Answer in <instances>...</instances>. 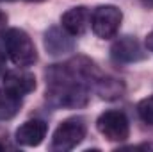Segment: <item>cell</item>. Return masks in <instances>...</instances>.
<instances>
[{"instance_id": "obj_1", "label": "cell", "mask_w": 153, "mask_h": 152, "mask_svg": "<svg viewBox=\"0 0 153 152\" xmlns=\"http://www.w3.org/2000/svg\"><path fill=\"white\" fill-rule=\"evenodd\" d=\"M46 100L55 108H84L89 102L91 86L98 79L96 66L76 57L64 65H52L46 70Z\"/></svg>"}, {"instance_id": "obj_14", "label": "cell", "mask_w": 153, "mask_h": 152, "mask_svg": "<svg viewBox=\"0 0 153 152\" xmlns=\"http://www.w3.org/2000/svg\"><path fill=\"white\" fill-rule=\"evenodd\" d=\"M146 47H148L150 52H153V31L148 34V38H146Z\"/></svg>"}, {"instance_id": "obj_9", "label": "cell", "mask_w": 153, "mask_h": 152, "mask_svg": "<svg viewBox=\"0 0 153 152\" xmlns=\"http://www.w3.org/2000/svg\"><path fill=\"white\" fill-rule=\"evenodd\" d=\"M45 48L50 56H64L73 52L75 48V41L71 38L70 32H66L62 27H50L45 32Z\"/></svg>"}, {"instance_id": "obj_18", "label": "cell", "mask_w": 153, "mask_h": 152, "mask_svg": "<svg viewBox=\"0 0 153 152\" xmlns=\"http://www.w3.org/2000/svg\"><path fill=\"white\" fill-rule=\"evenodd\" d=\"M7 2H13V0H7Z\"/></svg>"}, {"instance_id": "obj_5", "label": "cell", "mask_w": 153, "mask_h": 152, "mask_svg": "<svg viewBox=\"0 0 153 152\" xmlns=\"http://www.w3.org/2000/svg\"><path fill=\"white\" fill-rule=\"evenodd\" d=\"M96 127L109 141H125L130 136V122L123 111H105L98 116Z\"/></svg>"}, {"instance_id": "obj_15", "label": "cell", "mask_w": 153, "mask_h": 152, "mask_svg": "<svg viewBox=\"0 0 153 152\" xmlns=\"http://www.w3.org/2000/svg\"><path fill=\"white\" fill-rule=\"evenodd\" d=\"M5 23H7V16H5V13H4V11H0V31L5 27Z\"/></svg>"}, {"instance_id": "obj_10", "label": "cell", "mask_w": 153, "mask_h": 152, "mask_svg": "<svg viewBox=\"0 0 153 152\" xmlns=\"http://www.w3.org/2000/svg\"><path fill=\"white\" fill-rule=\"evenodd\" d=\"M61 25L71 36H82L91 25V11L84 5L71 7L61 16Z\"/></svg>"}, {"instance_id": "obj_17", "label": "cell", "mask_w": 153, "mask_h": 152, "mask_svg": "<svg viewBox=\"0 0 153 152\" xmlns=\"http://www.w3.org/2000/svg\"><path fill=\"white\" fill-rule=\"evenodd\" d=\"M2 149H5V147H4V145H2V143H0V150H2Z\"/></svg>"}, {"instance_id": "obj_16", "label": "cell", "mask_w": 153, "mask_h": 152, "mask_svg": "<svg viewBox=\"0 0 153 152\" xmlns=\"http://www.w3.org/2000/svg\"><path fill=\"white\" fill-rule=\"evenodd\" d=\"M27 2H43V0H27Z\"/></svg>"}, {"instance_id": "obj_12", "label": "cell", "mask_w": 153, "mask_h": 152, "mask_svg": "<svg viewBox=\"0 0 153 152\" xmlns=\"http://www.w3.org/2000/svg\"><path fill=\"white\" fill-rule=\"evenodd\" d=\"M20 109V97L7 93L5 90L0 91V120H9Z\"/></svg>"}, {"instance_id": "obj_8", "label": "cell", "mask_w": 153, "mask_h": 152, "mask_svg": "<svg viewBox=\"0 0 153 152\" xmlns=\"http://www.w3.org/2000/svg\"><path fill=\"white\" fill-rule=\"evenodd\" d=\"M46 132H48L46 122L34 118V120H27L16 129L14 140L18 141V145H23V147H38L46 138Z\"/></svg>"}, {"instance_id": "obj_4", "label": "cell", "mask_w": 153, "mask_h": 152, "mask_svg": "<svg viewBox=\"0 0 153 152\" xmlns=\"http://www.w3.org/2000/svg\"><path fill=\"white\" fill-rule=\"evenodd\" d=\"M123 14L116 5H98L91 14V29L102 39L114 38L119 31Z\"/></svg>"}, {"instance_id": "obj_3", "label": "cell", "mask_w": 153, "mask_h": 152, "mask_svg": "<svg viewBox=\"0 0 153 152\" xmlns=\"http://www.w3.org/2000/svg\"><path fill=\"white\" fill-rule=\"evenodd\" d=\"M85 132H87V125H85L84 118H80V116L66 118L55 129V132L52 136L50 149L57 150V152L71 150V149H75L76 145L85 138Z\"/></svg>"}, {"instance_id": "obj_6", "label": "cell", "mask_w": 153, "mask_h": 152, "mask_svg": "<svg viewBox=\"0 0 153 152\" xmlns=\"http://www.w3.org/2000/svg\"><path fill=\"white\" fill-rule=\"evenodd\" d=\"M2 86L7 93L14 97H25L36 90V77L25 70H9L2 77Z\"/></svg>"}, {"instance_id": "obj_2", "label": "cell", "mask_w": 153, "mask_h": 152, "mask_svg": "<svg viewBox=\"0 0 153 152\" xmlns=\"http://www.w3.org/2000/svg\"><path fill=\"white\" fill-rule=\"evenodd\" d=\"M2 43H4L5 54L11 57V61L16 66L25 68V66H30L36 63V59H38L36 45L25 31L7 29L2 36Z\"/></svg>"}, {"instance_id": "obj_13", "label": "cell", "mask_w": 153, "mask_h": 152, "mask_svg": "<svg viewBox=\"0 0 153 152\" xmlns=\"http://www.w3.org/2000/svg\"><path fill=\"white\" fill-rule=\"evenodd\" d=\"M137 113H139V118H141L144 123L153 125V95L143 99V100L137 104Z\"/></svg>"}, {"instance_id": "obj_11", "label": "cell", "mask_w": 153, "mask_h": 152, "mask_svg": "<svg viewBox=\"0 0 153 152\" xmlns=\"http://www.w3.org/2000/svg\"><path fill=\"white\" fill-rule=\"evenodd\" d=\"M94 90L98 91V95L102 99H107V100H116L119 97H123L125 93V84L119 81V79H114V77H100L96 79L94 82Z\"/></svg>"}, {"instance_id": "obj_7", "label": "cell", "mask_w": 153, "mask_h": 152, "mask_svg": "<svg viewBox=\"0 0 153 152\" xmlns=\"http://www.w3.org/2000/svg\"><path fill=\"white\" fill-rule=\"evenodd\" d=\"M111 56L117 63H137L146 57V50L135 38L123 36L114 41V45L111 48Z\"/></svg>"}]
</instances>
